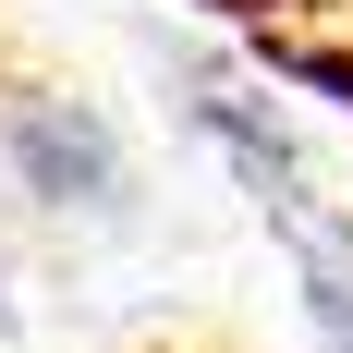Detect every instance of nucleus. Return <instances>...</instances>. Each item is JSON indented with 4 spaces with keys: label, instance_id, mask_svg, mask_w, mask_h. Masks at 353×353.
Returning a JSON list of instances; mask_svg holds the SVG:
<instances>
[{
    "label": "nucleus",
    "instance_id": "nucleus-1",
    "mask_svg": "<svg viewBox=\"0 0 353 353\" xmlns=\"http://www.w3.org/2000/svg\"><path fill=\"white\" fill-rule=\"evenodd\" d=\"M183 110H195V134L232 159V183L268 208V232L292 244V281H305V329H317V353H353V219L329 208V183L305 171V146H292L256 98H232L219 73H183Z\"/></svg>",
    "mask_w": 353,
    "mask_h": 353
},
{
    "label": "nucleus",
    "instance_id": "nucleus-2",
    "mask_svg": "<svg viewBox=\"0 0 353 353\" xmlns=\"http://www.w3.org/2000/svg\"><path fill=\"white\" fill-rule=\"evenodd\" d=\"M12 159H25V183L61 195V208H110V195H122V146H110L98 110H73V98H25L12 110Z\"/></svg>",
    "mask_w": 353,
    "mask_h": 353
}]
</instances>
